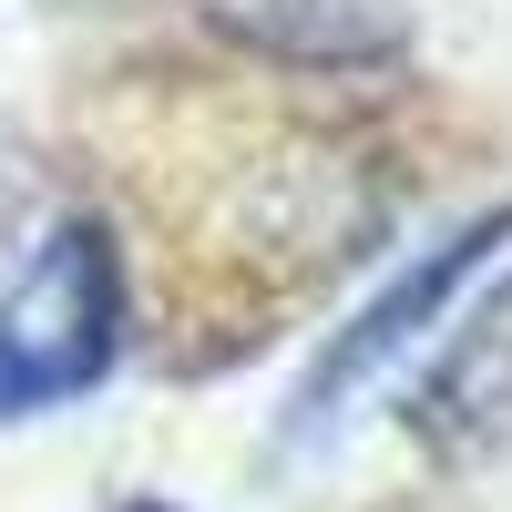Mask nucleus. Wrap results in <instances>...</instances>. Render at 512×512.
Instances as JSON below:
<instances>
[{"label":"nucleus","mask_w":512,"mask_h":512,"mask_svg":"<svg viewBox=\"0 0 512 512\" xmlns=\"http://www.w3.org/2000/svg\"><path fill=\"white\" fill-rule=\"evenodd\" d=\"M502 236H512V205H502V216H482V226H461V236H441V246H420V267H410V277H390V287H379V297H369V308H359L349 328L328 338V359L308 369V390H297V431H318V420H328L338 400H349L369 369H390V359L410 349V338L441 318V297H451L461 277L482 267V246H502Z\"/></svg>","instance_id":"nucleus-2"},{"label":"nucleus","mask_w":512,"mask_h":512,"mask_svg":"<svg viewBox=\"0 0 512 512\" xmlns=\"http://www.w3.org/2000/svg\"><path fill=\"white\" fill-rule=\"evenodd\" d=\"M123 349V287H113V246L93 226H62L31 256V277L0 297V420L82 400Z\"/></svg>","instance_id":"nucleus-1"},{"label":"nucleus","mask_w":512,"mask_h":512,"mask_svg":"<svg viewBox=\"0 0 512 512\" xmlns=\"http://www.w3.org/2000/svg\"><path fill=\"white\" fill-rule=\"evenodd\" d=\"M134 512H164V502H134Z\"/></svg>","instance_id":"nucleus-5"},{"label":"nucleus","mask_w":512,"mask_h":512,"mask_svg":"<svg viewBox=\"0 0 512 512\" xmlns=\"http://www.w3.org/2000/svg\"><path fill=\"white\" fill-rule=\"evenodd\" d=\"M420 431L441 451H502L512 441V277L472 308V328L451 338V359L420 390Z\"/></svg>","instance_id":"nucleus-4"},{"label":"nucleus","mask_w":512,"mask_h":512,"mask_svg":"<svg viewBox=\"0 0 512 512\" xmlns=\"http://www.w3.org/2000/svg\"><path fill=\"white\" fill-rule=\"evenodd\" d=\"M205 21L318 72H369L410 52V0H205Z\"/></svg>","instance_id":"nucleus-3"}]
</instances>
